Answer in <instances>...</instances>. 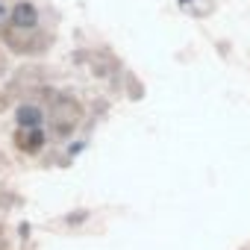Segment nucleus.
<instances>
[{
	"mask_svg": "<svg viewBox=\"0 0 250 250\" xmlns=\"http://www.w3.org/2000/svg\"><path fill=\"white\" fill-rule=\"evenodd\" d=\"M42 109L39 106H18V112H15V121L21 124V127H39L42 124Z\"/></svg>",
	"mask_w": 250,
	"mask_h": 250,
	"instance_id": "f03ea898",
	"label": "nucleus"
},
{
	"mask_svg": "<svg viewBox=\"0 0 250 250\" xmlns=\"http://www.w3.org/2000/svg\"><path fill=\"white\" fill-rule=\"evenodd\" d=\"M12 21L18 24V27H36L39 24V12H36V6L33 3H15V9H12Z\"/></svg>",
	"mask_w": 250,
	"mask_h": 250,
	"instance_id": "f257e3e1",
	"label": "nucleus"
}]
</instances>
